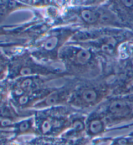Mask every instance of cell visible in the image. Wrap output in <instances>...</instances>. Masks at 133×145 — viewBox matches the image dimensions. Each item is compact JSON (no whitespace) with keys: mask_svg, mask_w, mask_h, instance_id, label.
<instances>
[{"mask_svg":"<svg viewBox=\"0 0 133 145\" xmlns=\"http://www.w3.org/2000/svg\"><path fill=\"white\" fill-rule=\"evenodd\" d=\"M59 62L67 78L90 80L107 74L104 63L97 54L79 45L67 43L60 52Z\"/></svg>","mask_w":133,"mask_h":145,"instance_id":"6da1fadb","label":"cell"},{"mask_svg":"<svg viewBox=\"0 0 133 145\" xmlns=\"http://www.w3.org/2000/svg\"><path fill=\"white\" fill-rule=\"evenodd\" d=\"M117 85L116 77L107 74L94 79L79 80L69 100L68 106L88 113L111 97Z\"/></svg>","mask_w":133,"mask_h":145,"instance_id":"7a4b0ae2","label":"cell"},{"mask_svg":"<svg viewBox=\"0 0 133 145\" xmlns=\"http://www.w3.org/2000/svg\"><path fill=\"white\" fill-rule=\"evenodd\" d=\"M3 51L9 57L7 80L12 81L21 77L31 76L54 77L57 79L67 78L63 69L38 62L26 47Z\"/></svg>","mask_w":133,"mask_h":145,"instance_id":"3957f363","label":"cell"},{"mask_svg":"<svg viewBox=\"0 0 133 145\" xmlns=\"http://www.w3.org/2000/svg\"><path fill=\"white\" fill-rule=\"evenodd\" d=\"M80 30L79 27L71 25L52 27L26 48L38 62L54 65L60 63L62 49Z\"/></svg>","mask_w":133,"mask_h":145,"instance_id":"277c9868","label":"cell"},{"mask_svg":"<svg viewBox=\"0 0 133 145\" xmlns=\"http://www.w3.org/2000/svg\"><path fill=\"white\" fill-rule=\"evenodd\" d=\"M37 136L59 137L71 123V117L77 110L69 106H58L33 110Z\"/></svg>","mask_w":133,"mask_h":145,"instance_id":"5b68a950","label":"cell"},{"mask_svg":"<svg viewBox=\"0 0 133 145\" xmlns=\"http://www.w3.org/2000/svg\"><path fill=\"white\" fill-rule=\"evenodd\" d=\"M99 107L110 129L133 121V103L127 96H111Z\"/></svg>","mask_w":133,"mask_h":145,"instance_id":"8992f818","label":"cell"},{"mask_svg":"<svg viewBox=\"0 0 133 145\" xmlns=\"http://www.w3.org/2000/svg\"><path fill=\"white\" fill-rule=\"evenodd\" d=\"M64 80V84L56 87L55 89L48 97L36 104L33 110H41L58 106H68L69 100L79 80L75 78H66Z\"/></svg>","mask_w":133,"mask_h":145,"instance_id":"52a82bcc","label":"cell"},{"mask_svg":"<svg viewBox=\"0 0 133 145\" xmlns=\"http://www.w3.org/2000/svg\"><path fill=\"white\" fill-rule=\"evenodd\" d=\"M54 77L31 76L21 77L16 80L7 82L9 98L19 97L26 93L32 91L48 85L49 82L56 80Z\"/></svg>","mask_w":133,"mask_h":145,"instance_id":"ba28073f","label":"cell"},{"mask_svg":"<svg viewBox=\"0 0 133 145\" xmlns=\"http://www.w3.org/2000/svg\"><path fill=\"white\" fill-rule=\"evenodd\" d=\"M55 86L46 85L38 89L26 93L19 97L9 98L10 103L16 110L19 112H26L33 110L36 104L39 103L42 100L55 89Z\"/></svg>","mask_w":133,"mask_h":145,"instance_id":"9c48e42d","label":"cell"},{"mask_svg":"<svg viewBox=\"0 0 133 145\" xmlns=\"http://www.w3.org/2000/svg\"><path fill=\"white\" fill-rule=\"evenodd\" d=\"M110 130L104 113L100 107L87 113L86 119V137L92 140L103 137Z\"/></svg>","mask_w":133,"mask_h":145,"instance_id":"30bf717a","label":"cell"},{"mask_svg":"<svg viewBox=\"0 0 133 145\" xmlns=\"http://www.w3.org/2000/svg\"><path fill=\"white\" fill-rule=\"evenodd\" d=\"M107 1L124 28L133 32V1L110 0Z\"/></svg>","mask_w":133,"mask_h":145,"instance_id":"8fae6325","label":"cell"},{"mask_svg":"<svg viewBox=\"0 0 133 145\" xmlns=\"http://www.w3.org/2000/svg\"><path fill=\"white\" fill-rule=\"evenodd\" d=\"M88 113L77 110L71 117L69 128L60 136L69 140H79L86 137V119Z\"/></svg>","mask_w":133,"mask_h":145,"instance_id":"7c38bea8","label":"cell"},{"mask_svg":"<svg viewBox=\"0 0 133 145\" xmlns=\"http://www.w3.org/2000/svg\"><path fill=\"white\" fill-rule=\"evenodd\" d=\"M92 140L85 137L79 140H69L59 137L36 136L31 139L24 140L25 145H87Z\"/></svg>","mask_w":133,"mask_h":145,"instance_id":"4fadbf2b","label":"cell"},{"mask_svg":"<svg viewBox=\"0 0 133 145\" xmlns=\"http://www.w3.org/2000/svg\"><path fill=\"white\" fill-rule=\"evenodd\" d=\"M11 132L12 133V139H20L26 135L37 136V130L33 115L16 122Z\"/></svg>","mask_w":133,"mask_h":145,"instance_id":"5bb4252c","label":"cell"},{"mask_svg":"<svg viewBox=\"0 0 133 145\" xmlns=\"http://www.w3.org/2000/svg\"><path fill=\"white\" fill-rule=\"evenodd\" d=\"M22 10H32L33 8L24 1H0V25L10 14Z\"/></svg>","mask_w":133,"mask_h":145,"instance_id":"9a60e30c","label":"cell"},{"mask_svg":"<svg viewBox=\"0 0 133 145\" xmlns=\"http://www.w3.org/2000/svg\"><path fill=\"white\" fill-rule=\"evenodd\" d=\"M99 140L100 144L109 142V145H133V138L128 134L114 137H101Z\"/></svg>","mask_w":133,"mask_h":145,"instance_id":"2e32d148","label":"cell"},{"mask_svg":"<svg viewBox=\"0 0 133 145\" xmlns=\"http://www.w3.org/2000/svg\"><path fill=\"white\" fill-rule=\"evenodd\" d=\"M12 139V133L10 131L0 130V145H9Z\"/></svg>","mask_w":133,"mask_h":145,"instance_id":"e0dca14e","label":"cell"},{"mask_svg":"<svg viewBox=\"0 0 133 145\" xmlns=\"http://www.w3.org/2000/svg\"><path fill=\"white\" fill-rule=\"evenodd\" d=\"M8 64L0 65V84L6 80L7 76Z\"/></svg>","mask_w":133,"mask_h":145,"instance_id":"ac0fdd59","label":"cell"},{"mask_svg":"<svg viewBox=\"0 0 133 145\" xmlns=\"http://www.w3.org/2000/svg\"><path fill=\"white\" fill-rule=\"evenodd\" d=\"M9 57L4 53L3 50H0V65L4 64H8Z\"/></svg>","mask_w":133,"mask_h":145,"instance_id":"d6986e66","label":"cell"},{"mask_svg":"<svg viewBox=\"0 0 133 145\" xmlns=\"http://www.w3.org/2000/svg\"><path fill=\"white\" fill-rule=\"evenodd\" d=\"M9 145H25L24 140H20V139H12L10 142V143Z\"/></svg>","mask_w":133,"mask_h":145,"instance_id":"ffe728a7","label":"cell"},{"mask_svg":"<svg viewBox=\"0 0 133 145\" xmlns=\"http://www.w3.org/2000/svg\"><path fill=\"white\" fill-rule=\"evenodd\" d=\"M7 88V82L6 80H4L3 82L0 84V95L3 93L4 91Z\"/></svg>","mask_w":133,"mask_h":145,"instance_id":"44dd1931","label":"cell"},{"mask_svg":"<svg viewBox=\"0 0 133 145\" xmlns=\"http://www.w3.org/2000/svg\"><path fill=\"white\" fill-rule=\"evenodd\" d=\"M98 144H99L98 143V142H97L96 140H92V141L87 145H98Z\"/></svg>","mask_w":133,"mask_h":145,"instance_id":"7402d4cb","label":"cell"},{"mask_svg":"<svg viewBox=\"0 0 133 145\" xmlns=\"http://www.w3.org/2000/svg\"><path fill=\"white\" fill-rule=\"evenodd\" d=\"M127 97L133 103V95H128V96H127Z\"/></svg>","mask_w":133,"mask_h":145,"instance_id":"603a6c76","label":"cell"},{"mask_svg":"<svg viewBox=\"0 0 133 145\" xmlns=\"http://www.w3.org/2000/svg\"><path fill=\"white\" fill-rule=\"evenodd\" d=\"M128 135H129V136H130V137H132L133 138V131H130V133H128Z\"/></svg>","mask_w":133,"mask_h":145,"instance_id":"cb8c5ba5","label":"cell"}]
</instances>
